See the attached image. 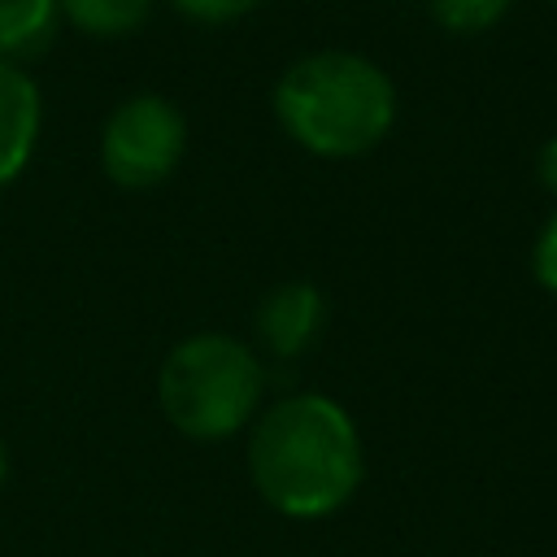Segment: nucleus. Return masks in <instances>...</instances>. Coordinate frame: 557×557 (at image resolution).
<instances>
[{
    "mask_svg": "<svg viewBox=\"0 0 557 557\" xmlns=\"http://www.w3.org/2000/svg\"><path fill=\"white\" fill-rule=\"evenodd\" d=\"M57 4L78 30L100 35V39L135 30L152 9V0H57Z\"/></svg>",
    "mask_w": 557,
    "mask_h": 557,
    "instance_id": "nucleus-8",
    "label": "nucleus"
},
{
    "mask_svg": "<svg viewBox=\"0 0 557 557\" xmlns=\"http://www.w3.org/2000/svg\"><path fill=\"white\" fill-rule=\"evenodd\" d=\"M278 126L313 157H361L396 122L392 78L357 52H309L274 83Z\"/></svg>",
    "mask_w": 557,
    "mask_h": 557,
    "instance_id": "nucleus-2",
    "label": "nucleus"
},
{
    "mask_svg": "<svg viewBox=\"0 0 557 557\" xmlns=\"http://www.w3.org/2000/svg\"><path fill=\"white\" fill-rule=\"evenodd\" d=\"M187 148V117L174 100L139 91L122 100L100 131V165L117 187H157Z\"/></svg>",
    "mask_w": 557,
    "mask_h": 557,
    "instance_id": "nucleus-4",
    "label": "nucleus"
},
{
    "mask_svg": "<svg viewBox=\"0 0 557 557\" xmlns=\"http://www.w3.org/2000/svg\"><path fill=\"white\" fill-rule=\"evenodd\" d=\"M431 17L453 35H479L496 26L509 9V0H426Z\"/></svg>",
    "mask_w": 557,
    "mask_h": 557,
    "instance_id": "nucleus-9",
    "label": "nucleus"
},
{
    "mask_svg": "<svg viewBox=\"0 0 557 557\" xmlns=\"http://www.w3.org/2000/svg\"><path fill=\"white\" fill-rule=\"evenodd\" d=\"M4 479H9V448H4V440H0V492H4Z\"/></svg>",
    "mask_w": 557,
    "mask_h": 557,
    "instance_id": "nucleus-13",
    "label": "nucleus"
},
{
    "mask_svg": "<svg viewBox=\"0 0 557 557\" xmlns=\"http://www.w3.org/2000/svg\"><path fill=\"white\" fill-rule=\"evenodd\" d=\"M326 322V300L313 283L292 278L278 283L261 305H257V339L274 357H300Z\"/></svg>",
    "mask_w": 557,
    "mask_h": 557,
    "instance_id": "nucleus-5",
    "label": "nucleus"
},
{
    "mask_svg": "<svg viewBox=\"0 0 557 557\" xmlns=\"http://www.w3.org/2000/svg\"><path fill=\"white\" fill-rule=\"evenodd\" d=\"M257 4L261 0H174V9L196 22H235V17L252 13Z\"/></svg>",
    "mask_w": 557,
    "mask_h": 557,
    "instance_id": "nucleus-11",
    "label": "nucleus"
},
{
    "mask_svg": "<svg viewBox=\"0 0 557 557\" xmlns=\"http://www.w3.org/2000/svg\"><path fill=\"white\" fill-rule=\"evenodd\" d=\"M265 392L257 352L231 335L200 331L178 339L157 370V405L165 422L200 444H218L244 431Z\"/></svg>",
    "mask_w": 557,
    "mask_h": 557,
    "instance_id": "nucleus-3",
    "label": "nucleus"
},
{
    "mask_svg": "<svg viewBox=\"0 0 557 557\" xmlns=\"http://www.w3.org/2000/svg\"><path fill=\"white\" fill-rule=\"evenodd\" d=\"M35 139H39V91L13 61H0V187H9L26 170Z\"/></svg>",
    "mask_w": 557,
    "mask_h": 557,
    "instance_id": "nucleus-6",
    "label": "nucleus"
},
{
    "mask_svg": "<svg viewBox=\"0 0 557 557\" xmlns=\"http://www.w3.org/2000/svg\"><path fill=\"white\" fill-rule=\"evenodd\" d=\"M248 474L261 500L296 522L339 513L366 474V453L348 409L322 392H296L252 418Z\"/></svg>",
    "mask_w": 557,
    "mask_h": 557,
    "instance_id": "nucleus-1",
    "label": "nucleus"
},
{
    "mask_svg": "<svg viewBox=\"0 0 557 557\" xmlns=\"http://www.w3.org/2000/svg\"><path fill=\"white\" fill-rule=\"evenodd\" d=\"M531 274L544 292L557 296V209L548 213V222L540 226L535 235V248H531Z\"/></svg>",
    "mask_w": 557,
    "mask_h": 557,
    "instance_id": "nucleus-10",
    "label": "nucleus"
},
{
    "mask_svg": "<svg viewBox=\"0 0 557 557\" xmlns=\"http://www.w3.org/2000/svg\"><path fill=\"white\" fill-rule=\"evenodd\" d=\"M535 174H540V183H544V187L557 196V135H553V139L540 148V157H535Z\"/></svg>",
    "mask_w": 557,
    "mask_h": 557,
    "instance_id": "nucleus-12",
    "label": "nucleus"
},
{
    "mask_svg": "<svg viewBox=\"0 0 557 557\" xmlns=\"http://www.w3.org/2000/svg\"><path fill=\"white\" fill-rule=\"evenodd\" d=\"M553 4H557V0H553Z\"/></svg>",
    "mask_w": 557,
    "mask_h": 557,
    "instance_id": "nucleus-14",
    "label": "nucleus"
},
{
    "mask_svg": "<svg viewBox=\"0 0 557 557\" xmlns=\"http://www.w3.org/2000/svg\"><path fill=\"white\" fill-rule=\"evenodd\" d=\"M61 4L57 0H0V61L39 57L57 39Z\"/></svg>",
    "mask_w": 557,
    "mask_h": 557,
    "instance_id": "nucleus-7",
    "label": "nucleus"
}]
</instances>
